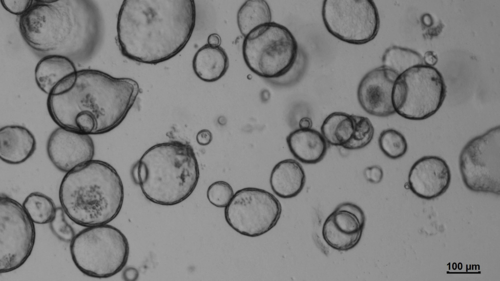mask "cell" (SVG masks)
Wrapping results in <instances>:
<instances>
[{"label":"cell","instance_id":"9a60e30c","mask_svg":"<svg viewBox=\"0 0 500 281\" xmlns=\"http://www.w3.org/2000/svg\"><path fill=\"white\" fill-rule=\"evenodd\" d=\"M399 75L383 65L368 72L359 82L357 90L359 104L367 113L387 117L396 113L392 94Z\"/></svg>","mask_w":500,"mask_h":281},{"label":"cell","instance_id":"603a6c76","mask_svg":"<svg viewBox=\"0 0 500 281\" xmlns=\"http://www.w3.org/2000/svg\"><path fill=\"white\" fill-rule=\"evenodd\" d=\"M271 13L267 1L248 0L240 7L237 15L239 31L245 37L255 28L271 22Z\"/></svg>","mask_w":500,"mask_h":281},{"label":"cell","instance_id":"8992f818","mask_svg":"<svg viewBox=\"0 0 500 281\" xmlns=\"http://www.w3.org/2000/svg\"><path fill=\"white\" fill-rule=\"evenodd\" d=\"M74 264L85 275L107 278L120 272L127 262L128 240L117 228L108 224L86 227L70 242Z\"/></svg>","mask_w":500,"mask_h":281},{"label":"cell","instance_id":"d6986e66","mask_svg":"<svg viewBox=\"0 0 500 281\" xmlns=\"http://www.w3.org/2000/svg\"><path fill=\"white\" fill-rule=\"evenodd\" d=\"M306 182L302 165L296 160L286 159L273 168L270 179L271 188L278 197L290 199L298 195Z\"/></svg>","mask_w":500,"mask_h":281},{"label":"cell","instance_id":"836d02e7","mask_svg":"<svg viewBox=\"0 0 500 281\" xmlns=\"http://www.w3.org/2000/svg\"><path fill=\"white\" fill-rule=\"evenodd\" d=\"M423 60L425 64L433 66L437 63L438 58L433 51H429L425 53Z\"/></svg>","mask_w":500,"mask_h":281},{"label":"cell","instance_id":"277c9868","mask_svg":"<svg viewBox=\"0 0 500 281\" xmlns=\"http://www.w3.org/2000/svg\"><path fill=\"white\" fill-rule=\"evenodd\" d=\"M124 186L109 163L92 160L65 173L59 199L65 215L76 224L89 227L108 224L119 214Z\"/></svg>","mask_w":500,"mask_h":281},{"label":"cell","instance_id":"d590c367","mask_svg":"<svg viewBox=\"0 0 500 281\" xmlns=\"http://www.w3.org/2000/svg\"><path fill=\"white\" fill-rule=\"evenodd\" d=\"M312 126V120L309 117H303L299 121V127L300 129H311Z\"/></svg>","mask_w":500,"mask_h":281},{"label":"cell","instance_id":"52a82bcc","mask_svg":"<svg viewBox=\"0 0 500 281\" xmlns=\"http://www.w3.org/2000/svg\"><path fill=\"white\" fill-rule=\"evenodd\" d=\"M298 53V43L292 33L275 22L255 28L245 37L242 44L248 67L267 79L286 74L294 65Z\"/></svg>","mask_w":500,"mask_h":281},{"label":"cell","instance_id":"7c38bea8","mask_svg":"<svg viewBox=\"0 0 500 281\" xmlns=\"http://www.w3.org/2000/svg\"><path fill=\"white\" fill-rule=\"evenodd\" d=\"M279 201L260 188L246 187L236 192L225 208L228 224L239 234L256 237L273 228L281 214Z\"/></svg>","mask_w":500,"mask_h":281},{"label":"cell","instance_id":"ba28073f","mask_svg":"<svg viewBox=\"0 0 500 281\" xmlns=\"http://www.w3.org/2000/svg\"><path fill=\"white\" fill-rule=\"evenodd\" d=\"M446 93L444 79L434 66H413L399 75L392 94L396 113L411 120H420L434 115L441 106Z\"/></svg>","mask_w":500,"mask_h":281},{"label":"cell","instance_id":"5b68a950","mask_svg":"<svg viewBox=\"0 0 500 281\" xmlns=\"http://www.w3.org/2000/svg\"><path fill=\"white\" fill-rule=\"evenodd\" d=\"M200 176L197 159L188 143L170 141L156 144L141 156L133 177L144 196L164 206L180 203L193 193Z\"/></svg>","mask_w":500,"mask_h":281},{"label":"cell","instance_id":"30bf717a","mask_svg":"<svg viewBox=\"0 0 500 281\" xmlns=\"http://www.w3.org/2000/svg\"><path fill=\"white\" fill-rule=\"evenodd\" d=\"M321 14L328 32L348 43H368L379 30L378 11L372 0H325Z\"/></svg>","mask_w":500,"mask_h":281},{"label":"cell","instance_id":"3957f363","mask_svg":"<svg viewBox=\"0 0 500 281\" xmlns=\"http://www.w3.org/2000/svg\"><path fill=\"white\" fill-rule=\"evenodd\" d=\"M19 25L23 40L36 52L80 63L94 54L102 34L99 10L87 0H34Z\"/></svg>","mask_w":500,"mask_h":281},{"label":"cell","instance_id":"6da1fadb","mask_svg":"<svg viewBox=\"0 0 500 281\" xmlns=\"http://www.w3.org/2000/svg\"><path fill=\"white\" fill-rule=\"evenodd\" d=\"M135 80L93 69L77 71L48 95L47 107L58 126L92 135L112 130L124 120L138 95Z\"/></svg>","mask_w":500,"mask_h":281},{"label":"cell","instance_id":"83f0119b","mask_svg":"<svg viewBox=\"0 0 500 281\" xmlns=\"http://www.w3.org/2000/svg\"><path fill=\"white\" fill-rule=\"evenodd\" d=\"M234 195L231 186L227 182L219 181L210 184L207 192L208 201L217 207H226Z\"/></svg>","mask_w":500,"mask_h":281},{"label":"cell","instance_id":"e0dca14e","mask_svg":"<svg viewBox=\"0 0 500 281\" xmlns=\"http://www.w3.org/2000/svg\"><path fill=\"white\" fill-rule=\"evenodd\" d=\"M36 148L34 135L21 125H8L0 129V158L9 164H21L29 159Z\"/></svg>","mask_w":500,"mask_h":281},{"label":"cell","instance_id":"cb8c5ba5","mask_svg":"<svg viewBox=\"0 0 500 281\" xmlns=\"http://www.w3.org/2000/svg\"><path fill=\"white\" fill-rule=\"evenodd\" d=\"M22 204L33 222L39 224L49 223L57 209L51 198L40 192L30 193Z\"/></svg>","mask_w":500,"mask_h":281},{"label":"cell","instance_id":"4fadbf2b","mask_svg":"<svg viewBox=\"0 0 500 281\" xmlns=\"http://www.w3.org/2000/svg\"><path fill=\"white\" fill-rule=\"evenodd\" d=\"M46 149L52 164L65 173L92 160L95 154L94 143L90 135L60 126L50 134Z\"/></svg>","mask_w":500,"mask_h":281},{"label":"cell","instance_id":"f546056e","mask_svg":"<svg viewBox=\"0 0 500 281\" xmlns=\"http://www.w3.org/2000/svg\"><path fill=\"white\" fill-rule=\"evenodd\" d=\"M33 0H1L2 6L9 12L21 16L33 5Z\"/></svg>","mask_w":500,"mask_h":281},{"label":"cell","instance_id":"e575fe53","mask_svg":"<svg viewBox=\"0 0 500 281\" xmlns=\"http://www.w3.org/2000/svg\"><path fill=\"white\" fill-rule=\"evenodd\" d=\"M221 42V38L217 34H211L208 38V44L210 45L214 46H220Z\"/></svg>","mask_w":500,"mask_h":281},{"label":"cell","instance_id":"7402d4cb","mask_svg":"<svg viewBox=\"0 0 500 281\" xmlns=\"http://www.w3.org/2000/svg\"><path fill=\"white\" fill-rule=\"evenodd\" d=\"M354 130L353 114L342 112L329 115L321 127V134L328 143L342 147L351 140Z\"/></svg>","mask_w":500,"mask_h":281},{"label":"cell","instance_id":"d4e9b609","mask_svg":"<svg viewBox=\"0 0 500 281\" xmlns=\"http://www.w3.org/2000/svg\"><path fill=\"white\" fill-rule=\"evenodd\" d=\"M383 65L400 75L407 69L423 64V57L418 52L408 48L394 45L387 48L382 57Z\"/></svg>","mask_w":500,"mask_h":281},{"label":"cell","instance_id":"9c48e42d","mask_svg":"<svg viewBox=\"0 0 500 281\" xmlns=\"http://www.w3.org/2000/svg\"><path fill=\"white\" fill-rule=\"evenodd\" d=\"M462 181L475 192L500 194V127L470 140L459 157Z\"/></svg>","mask_w":500,"mask_h":281},{"label":"cell","instance_id":"4316f807","mask_svg":"<svg viewBox=\"0 0 500 281\" xmlns=\"http://www.w3.org/2000/svg\"><path fill=\"white\" fill-rule=\"evenodd\" d=\"M354 130L351 140L342 147L355 150L362 148L370 143L374 134V126L367 117L353 114Z\"/></svg>","mask_w":500,"mask_h":281},{"label":"cell","instance_id":"484cf974","mask_svg":"<svg viewBox=\"0 0 500 281\" xmlns=\"http://www.w3.org/2000/svg\"><path fill=\"white\" fill-rule=\"evenodd\" d=\"M378 144L384 154L391 159H397L403 157L408 149L405 137L394 129L383 130L379 137Z\"/></svg>","mask_w":500,"mask_h":281},{"label":"cell","instance_id":"d6a6232c","mask_svg":"<svg viewBox=\"0 0 500 281\" xmlns=\"http://www.w3.org/2000/svg\"><path fill=\"white\" fill-rule=\"evenodd\" d=\"M123 275L125 280L133 281L138 278L139 274L136 269L129 267L124 271Z\"/></svg>","mask_w":500,"mask_h":281},{"label":"cell","instance_id":"2e32d148","mask_svg":"<svg viewBox=\"0 0 500 281\" xmlns=\"http://www.w3.org/2000/svg\"><path fill=\"white\" fill-rule=\"evenodd\" d=\"M449 167L444 160L436 156H427L417 160L408 175V185L418 197L427 200L444 194L451 182Z\"/></svg>","mask_w":500,"mask_h":281},{"label":"cell","instance_id":"5bb4252c","mask_svg":"<svg viewBox=\"0 0 500 281\" xmlns=\"http://www.w3.org/2000/svg\"><path fill=\"white\" fill-rule=\"evenodd\" d=\"M365 222L364 213L358 206L351 202L341 203L323 224V239L335 250H350L360 240Z\"/></svg>","mask_w":500,"mask_h":281},{"label":"cell","instance_id":"44dd1931","mask_svg":"<svg viewBox=\"0 0 500 281\" xmlns=\"http://www.w3.org/2000/svg\"><path fill=\"white\" fill-rule=\"evenodd\" d=\"M74 62L61 55L44 56L35 69V79L38 87L49 94L61 81L77 71Z\"/></svg>","mask_w":500,"mask_h":281},{"label":"cell","instance_id":"ac0fdd59","mask_svg":"<svg viewBox=\"0 0 500 281\" xmlns=\"http://www.w3.org/2000/svg\"><path fill=\"white\" fill-rule=\"evenodd\" d=\"M286 141L292 155L304 163H318L326 154L327 142L321 133L312 128L292 131Z\"/></svg>","mask_w":500,"mask_h":281},{"label":"cell","instance_id":"ffe728a7","mask_svg":"<svg viewBox=\"0 0 500 281\" xmlns=\"http://www.w3.org/2000/svg\"><path fill=\"white\" fill-rule=\"evenodd\" d=\"M196 75L206 82H214L221 79L229 67V59L220 46L206 44L195 53L192 61Z\"/></svg>","mask_w":500,"mask_h":281},{"label":"cell","instance_id":"8fae6325","mask_svg":"<svg viewBox=\"0 0 500 281\" xmlns=\"http://www.w3.org/2000/svg\"><path fill=\"white\" fill-rule=\"evenodd\" d=\"M35 241V223L22 204L1 195L0 273H9L23 265L32 254Z\"/></svg>","mask_w":500,"mask_h":281},{"label":"cell","instance_id":"7a4b0ae2","mask_svg":"<svg viewBox=\"0 0 500 281\" xmlns=\"http://www.w3.org/2000/svg\"><path fill=\"white\" fill-rule=\"evenodd\" d=\"M195 21L193 0H125L117 19L119 47L134 61L162 62L185 47Z\"/></svg>","mask_w":500,"mask_h":281},{"label":"cell","instance_id":"1f68e13d","mask_svg":"<svg viewBox=\"0 0 500 281\" xmlns=\"http://www.w3.org/2000/svg\"><path fill=\"white\" fill-rule=\"evenodd\" d=\"M212 140V134L208 129H204L199 131L196 135L197 143L201 145H207Z\"/></svg>","mask_w":500,"mask_h":281},{"label":"cell","instance_id":"4dcf8cb0","mask_svg":"<svg viewBox=\"0 0 500 281\" xmlns=\"http://www.w3.org/2000/svg\"><path fill=\"white\" fill-rule=\"evenodd\" d=\"M364 175L368 181L373 183H378L382 179L383 172L379 166L373 165L364 169Z\"/></svg>","mask_w":500,"mask_h":281},{"label":"cell","instance_id":"f1b7e54d","mask_svg":"<svg viewBox=\"0 0 500 281\" xmlns=\"http://www.w3.org/2000/svg\"><path fill=\"white\" fill-rule=\"evenodd\" d=\"M65 213L61 207H57L56 215L49 223L51 230L60 240L70 242L75 235L73 228L67 222Z\"/></svg>","mask_w":500,"mask_h":281}]
</instances>
